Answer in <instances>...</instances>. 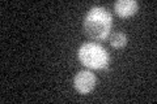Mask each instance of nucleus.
I'll return each instance as SVG.
<instances>
[{
  "mask_svg": "<svg viewBox=\"0 0 157 104\" xmlns=\"http://www.w3.org/2000/svg\"><path fill=\"white\" fill-rule=\"evenodd\" d=\"M113 26V17L104 7H93L84 20V31L93 41H105Z\"/></svg>",
  "mask_w": 157,
  "mask_h": 104,
  "instance_id": "nucleus-1",
  "label": "nucleus"
},
{
  "mask_svg": "<svg viewBox=\"0 0 157 104\" xmlns=\"http://www.w3.org/2000/svg\"><path fill=\"white\" fill-rule=\"evenodd\" d=\"M77 57L82 65L89 69L109 70L110 56L106 49L97 43H84L78 48Z\"/></svg>",
  "mask_w": 157,
  "mask_h": 104,
  "instance_id": "nucleus-2",
  "label": "nucleus"
},
{
  "mask_svg": "<svg viewBox=\"0 0 157 104\" xmlns=\"http://www.w3.org/2000/svg\"><path fill=\"white\" fill-rule=\"evenodd\" d=\"M73 86L82 95L89 94L96 86V76L89 70L78 72L75 76V80H73Z\"/></svg>",
  "mask_w": 157,
  "mask_h": 104,
  "instance_id": "nucleus-3",
  "label": "nucleus"
},
{
  "mask_svg": "<svg viewBox=\"0 0 157 104\" xmlns=\"http://www.w3.org/2000/svg\"><path fill=\"white\" fill-rule=\"evenodd\" d=\"M139 4L135 0H118L114 4V9L118 16L121 17H130L132 14H135Z\"/></svg>",
  "mask_w": 157,
  "mask_h": 104,
  "instance_id": "nucleus-4",
  "label": "nucleus"
},
{
  "mask_svg": "<svg viewBox=\"0 0 157 104\" xmlns=\"http://www.w3.org/2000/svg\"><path fill=\"white\" fill-rule=\"evenodd\" d=\"M110 44L114 48H122L127 44V37L124 33L122 31H117V33H113L110 35Z\"/></svg>",
  "mask_w": 157,
  "mask_h": 104,
  "instance_id": "nucleus-5",
  "label": "nucleus"
}]
</instances>
